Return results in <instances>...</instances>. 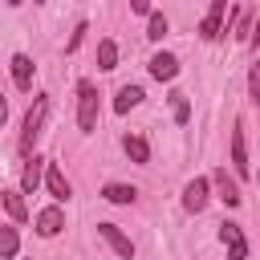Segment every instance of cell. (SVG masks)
I'll return each instance as SVG.
<instances>
[{"label":"cell","instance_id":"obj_1","mask_svg":"<svg viewBox=\"0 0 260 260\" xmlns=\"http://www.w3.org/2000/svg\"><path fill=\"white\" fill-rule=\"evenodd\" d=\"M45 114H49V98H45V93H37V98H32V106H28V114H24V130H20V150H28V146H32L37 138H41Z\"/></svg>","mask_w":260,"mask_h":260},{"label":"cell","instance_id":"obj_2","mask_svg":"<svg viewBox=\"0 0 260 260\" xmlns=\"http://www.w3.org/2000/svg\"><path fill=\"white\" fill-rule=\"evenodd\" d=\"M77 126L81 130H93L98 126V89L89 81L77 85Z\"/></svg>","mask_w":260,"mask_h":260},{"label":"cell","instance_id":"obj_3","mask_svg":"<svg viewBox=\"0 0 260 260\" xmlns=\"http://www.w3.org/2000/svg\"><path fill=\"white\" fill-rule=\"evenodd\" d=\"M219 240H223V248H228V260H248V240H244V232H240V223H219Z\"/></svg>","mask_w":260,"mask_h":260},{"label":"cell","instance_id":"obj_4","mask_svg":"<svg viewBox=\"0 0 260 260\" xmlns=\"http://www.w3.org/2000/svg\"><path fill=\"white\" fill-rule=\"evenodd\" d=\"M98 236L122 256V260H134V244H130V236H122V228L118 223H98Z\"/></svg>","mask_w":260,"mask_h":260},{"label":"cell","instance_id":"obj_5","mask_svg":"<svg viewBox=\"0 0 260 260\" xmlns=\"http://www.w3.org/2000/svg\"><path fill=\"white\" fill-rule=\"evenodd\" d=\"M207 199H211V195H207V179H203V175H195V179L183 187V207L199 215V211L207 207Z\"/></svg>","mask_w":260,"mask_h":260},{"label":"cell","instance_id":"obj_6","mask_svg":"<svg viewBox=\"0 0 260 260\" xmlns=\"http://www.w3.org/2000/svg\"><path fill=\"white\" fill-rule=\"evenodd\" d=\"M223 8H228V0H211V12H207L203 24H199V37H203V41H215V37L223 32Z\"/></svg>","mask_w":260,"mask_h":260},{"label":"cell","instance_id":"obj_7","mask_svg":"<svg viewBox=\"0 0 260 260\" xmlns=\"http://www.w3.org/2000/svg\"><path fill=\"white\" fill-rule=\"evenodd\" d=\"M175 73H179V57H175V53H154V57H150V77L175 81Z\"/></svg>","mask_w":260,"mask_h":260},{"label":"cell","instance_id":"obj_8","mask_svg":"<svg viewBox=\"0 0 260 260\" xmlns=\"http://www.w3.org/2000/svg\"><path fill=\"white\" fill-rule=\"evenodd\" d=\"M232 167L236 175H248V146H244V122L232 126Z\"/></svg>","mask_w":260,"mask_h":260},{"label":"cell","instance_id":"obj_9","mask_svg":"<svg viewBox=\"0 0 260 260\" xmlns=\"http://www.w3.org/2000/svg\"><path fill=\"white\" fill-rule=\"evenodd\" d=\"M211 183L219 187V199H223L228 207H240V199H244V195H240V187H236V183L228 179V171H223V167H215V175H211Z\"/></svg>","mask_w":260,"mask_h":260},{"label":"cell","instance_id":"obj_10","mask_svg":"<svg viewBox=\"0 0 260 260\" xmlns=\"http://www.w3.org/2000/svg\"><path fill=\"white\" fill-rule=\"evenodd\" d=\"M61 228H65L61 207H45V211H37V236H57Z\"/></svg>","mask_w":260,"mask_h":260},{"label":"cell","instance_id":"obj_11","mask_svg":"<svg viewBox=\"0 0 260 260\" xmlns=\"http://www.w3.org/2000/svg\"><path fill=\"white\" fill-rule=\"evenodd\" d=\"M45 187H49V195L57 199V203H65L69 199V179L61 175V167H53L49 162V171H45Z\"/></svg>","mask_w":260,"mask_h":260},{"label":"cell","instance_id":"obj_12","mask_svg":"<svg viewBox=\"0 0 260 260\" xmlns=\"http://www.w3.org/2000/svg\"><path fill=\"white\" fill-rule=\"evenodd\" d=\"M12 81H16V89H32V61L24 53L12 57Z\"/></svg>","mask_w":260,"mask_h":260},{"label":"cell","instance_id":"obj_13","mask_svg":"<svg viewBox=\"0 0 260 260\" xmlns=\"http://www.w3.org/2000/svg\"><path fill=\"white\" fill-rule=\"evenodd\" d=\"M41 175H45V158H28V167H24V175H20V187H24V195H32L37 187H41Z\"/></svg>","mask_w":260,"mask_h":260},{"label":"cell","instance_id":"obj_14","mask_svg":"<svg viewBox=\"0 0 260 260\" xmlns=\"http://www.w3.org/2000/svg\"><path fill=\"white\" fill-rule=\"evenodd\" d=\"M138 102H142V89H138V85H122L118 98H114V110H118V114H130Z\"/></svg>","mask_w":260,"mask_h":260},{"label":"cell","instance_id":"obj_15","mask_svg":"<svg viewBox=\"0 0 260 260\" xmlns=\"http://www.w3.org/2000/svg\"><path fill=\"white\" fill-rule=\"evenodd\" d=\"M122 150H126L134 162H150V146H146V138H138V134H126V138H122Z\"/></svg>","mask_w":260,"mask_h":260},{"label":"cell","instance_id":"obj_16","mask_svg":"<svg viewBox=\"0 0 260 260\" xmlns=\"http://www.w3.org/2000/svg\"><path fill=\"white\" fill-rule=\"evenodd\" d=\"M102 199H110V203H134L138 191L126 187V183H106V187H102Z\"/></svg>","mask_w":260,"mask_h":260},{"label":"cell","instance_id":"obj_17","mask_svg":"<svg viewBox=\"0 0 260 260\" xmlns=\"http://www.w3.org/2000/svg\"><path fill=\"white\" fill-rule=\"evenodd\" d=\"M4 211H8L12 223H24V215H28V211H24V199H20L16 191H4Z\"/></svg>","mask_w":260,"mask_h":260},{"label":"cell","instance_id":"obj_18","mask_svg":"<svg viewBox=\"0 0 260 260\" xmlns=\"http://www.w3.org/2000/svg\"><path fill=\"white\" fill-rule=\"evenodd\" d=\"M118 65V45L114 41H102L98 45V69H114Z\"/></svg>","mask_w":260,"mask_h":260},{"label":"cell","instance_id":"obj_19","mask_svg":"<svg viewBox=\"0 0 260 260\" xmlns=\"http://www.w3.org/2000/svg\"><path fill=\"white\" fill-rule=\"evenodd\" d=\"M16 244H20V240H16V228H12V223H8V228H0V256H4V260H12V256H16Z\"/></svg>","mask_w":260,"mask_h":260},{"label":"cell","instance_id":"obj_20","mask_svg":"<svg viewBox=\"0 0 260 260\" xmlns=\"http://www.w3.org/2000/svg\"><path fill=\"white\" fill-rule=\"evenodd\" d=\"M146 37H150V41H162V37H167V16H162V12H150V28H146Z\"/></svg>","mask_w":260,"mask_h":260},{"label":"cell","instance_id":"obj_21","mask_svg":"<svg viewBox=\"0 0 260 260\" xmlns=\"http://www.w3.org/2000/svg\"><path fill=\"white\" fill-rule=\"evenodd\" d=\"M171 106H175V122L183 126V122L191 118V106H187V98H183V93H171Z\"/></svg>","mask_w":260,"mask_h":260},{"label":"cell","instance_id":"obj_22","mask_svg":"<svg viewBox=\"0 0 260 260\" xmlns=\"http://www.w3.org/2000/svg\"><path fill=\"white\" fill-rule=\"evenodd\" d=\"M248 98L260 106V61L252 65V73H248Z\"/></svg>","mask_w":260,"mask_h":260},{"label":"cell","instance_id":"obj_23","mask_svg":"<svg viewBox=\"0 0 260 260\" xmlns=\"http://www.w3.org/2000/svg\"><path fill=\"white\" fill-rule=\"evenodd\" d=\"M85 32H89V28H85V24H77V32H73V37H69V45H65V49H69V53H73V49H77V45H81V37H85Z\"/></svg>","mask_w":260,"mask_h":260},{"label":"cell","instance_id":"obj_24","mask_svg":"<svg viewBox=\"0 0 260 260\" xmlns=\"http://www.w3.org/2000/svg\"><path fill=\"white\" fill-rule=\"evenodd\" d=\"M130 8L134 12H150V0H130Z\"/></svg>","mask_w":260,"mask_h":260},{"label":"cell","instance_id":"obj_25","mask_svg":"<svg viewBox=\"0 0 260 260\" xmlns=\"http://www.w3.org/2000/svg\"><path fill=\"white\" fill-rule=\"evenodd\" d=\"M252 45H260V16H256V24H252V37H248Z\"/></svg>","mask_w":260,"mask_h":260},{"label":"cell","instance_id":"obj_26","mask_svg":"<svg viewBox=\"0 0 260 260\" xmlns=\"http://www.w3.org/2000/svg\"><path fill=\"white\" fill-rule=\"evenodd\" d=\"M8 4H12V8H16V4H20V0H8Z\"/></svg>","mask_w":260,"mask_h":260},{"label":"cell","instance_id":"obj_27","mask_svg":"<svg viewBox=\"0 0 260 260\" xmlns=\"http://www.w3.org/2000/svg\"><path fill=\"white\" fill-rule=\"evenodd\" d=\"M256 179H260V175H256Z\"/></svg>","mask_w":260,"mask_h":260}]
</instances>
